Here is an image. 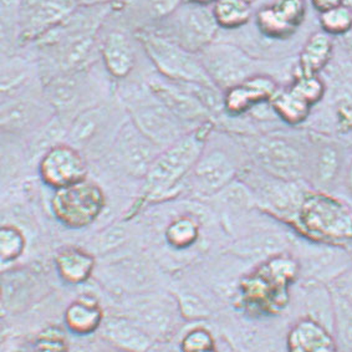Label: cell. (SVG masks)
I'll return each instance as SVG.
<instances>
[{
  "instance_id": "6da1fadb",
  "label": "cell",
  "mask_w": 352,
  "mask_h": 352,
  "mask_svg": "<svg viewBox=\"0 0 352 352\" xmlns=\"http://www.w3.org/2000/svg\"><path fill=\"white\" fill-rule=\"evenodd\" d=\"M104 206L101 188L85 179L58 189L52 198V210L56 218L70 228H84L91 224Z\"/></svg>"
},
{
  "instance_id": "7a4b0ae2",
  "label": "cell",
  "mask_w": 352,
  "mask_h": 352,
  "mask_svg": "<svg viewBox=\"0 0 352 352\" xmlns=\"http://www.w3.org/2000/svg\"><path fill=\"white\" fill-rule=\"evenodd\" d=\"M202 146L199 138H187L166 151L151 166L146 190L152 196H158L173 187L199 160Z\"/></svg>"
},
{
  "instance_id": "3957f363",
  "label": "cell",
  "mask_w": 352,
  "mask_h": 352,
  "mask_svg": "<svg viewBox=\"0 0 352 352\" xmlns=\"http://www.w3.org/2000/svg\"><path fill=\"white\" fill-rule=\"evenodd\" d=\"M142 41L148 56L166 76L187 84L209 85L208 75L183 46L156 35H146Z\"/></svg>"
},
{
  "instance_id": "277c9868",
  "label": "cell",
  "mask_w": 352,
  "mask_h": 352,
  "mask_svg": "<svg viewBox=\"0 0 352 352\" xmlns=\"http://www.w3.org/2000/svg\"><path fill=\"white\" fill-rule=\"evenodd\" d=\"M302 223L315 234L327 238L352 235V217L342 206L324 196H313L301 204Z\"/></svg>"
},
{
  "instance_id": "5b68a950",
  "label": "cell",
  "mask_w": 352,
  "mask_h": 352,
  "mask_svg": "<svg viewBox=\"0 0 352 352\" xmlns=\"http://www.w3.org/2000/svg\"><path fill=\"white\" fill-rule=\"evenodd\" d=\"M177 29L182 46L187 50H198L214 38L218 23L213 10L198 3H190L178 10Z\"/></svg>"
},
{
  "instance_id": "8992f818",
  "label": "cell",
  "mask_w": 352,
  "mask_h": 352,
  "mask_svg": "<svg viewBox=\"0 0 352 352\" xmlns=\"http://www.w3.org/2000/svg\"><path fill=\"white\" fill-rule=\"evenodd\" d=\"M40 175L52 187L64 188L85 179L86 164L72 147L56 146L43 158Z\"/></svg>"
},
{
  "instance_id": "52a82bcc",
  "label": "cell",
  "mask_w": 352,
  "mask_h": 352,
  "mask_svg": "<svg viewBox=\"0 0 352 352\" xmlns=\"http://www.w3.org/2000/svg\"><path fill=\"white\" fill-rule=\"evenodd\" d=\"M307 16L305 0H276L258 14V25L270 38L293 35Z\"/></svg>"
},
{
  "instance_id": "ba28073f",
  "label": "cell",
  "mask_w": 352,
  "mask_h": 352,
  "mask_svg": "<svg viewBox=\"0 0 352 352\" xmlns=\"http://www.w3.org/2000/svg\"><path fill=\"white\" fill-rule=\"evenodd\" d=\"M261 166L273 176L293 181L304 170V158L294 146L280 140H267L256 147Z\"/></svg>"
},
{
  "instance_id": "9c48e42d",
  "label": "cell",
  "mask_w": 352,
  "mask_h": 352,
  "mask_svg": "<svg viewBox=\"0 0 352 352\" xmlns=\"http://www.w3.org/2000/svg\"><path fill=\"white\" fill-rule=\"evenodd\" d=\"M74 12V0H24L20 18L26 33L39 34L59 25Z\"/></svg>"
},
{
  "instance_id": "30bf717a",
  "label": "cell",
  "mask_w": 352,
  "mask_h": 352,
  "mask_svg": "<svg viewBox=\"0 0 352 352\" xmlns=\"http://www.w3.org/2000/svg\"><path fill=\"white\" fill-rule=\"evenodd\" d=\"M287 344V352H336L333 331L310 318L292 327Z\"/></svg>"
},
{
  "instance_id": "8fae6325",
  "label": "cell",
  "mask_w": 352,
  "mask_h": 352,
  "mask_svg": "<svg viewBox=\"0 0 352 352\" xmlns=\"http://www.w3.org/2000/svg\"><path fill=\"white\" fill-rule=\"evenodd\" d=\"M274 95L275 84L273 80L264 76L249 78L229 89L226 96V107L233 113H239L248 110L253 104L273 98Z\"/></svg>"
},
{
  "instance_id": "7c38bea8",
  "label": "cell",
  "mask_w": 352,
  "mask_h": 352,
  "mask_svg": "<svg viewBox=\"0 0 352 352\" xmlns=\"http://www.w3.org/2000/svg\"><path fill=\"white\" fill-rule=\"evenodd\" d=\"M102 318V309L91 296H82L66 309V325L78 335L95 333L101 325Z\"/></svg>"
},
{
  "instance_id": "4fadbf2b",
  "label": "cell",
  "mask_w": 352,
  "mask_h": 352,
  "mask_svg": "<svg viewBox=\"0 0 352 352\" xmlns=\"http://www.w3.org/2000/svg\"><path fill=\"white\" fill-rule=\"evenodd\" d=\"M104 64L116 78H124L130 74L135 65V54L127 36L113 32L107 35L102 46Z\"/></svg>"
},
{
  "instance_id": "5bb4252c",
  "label": "cell",
  "mask_w": 352,
  "mask_h": 352,
  "mask_svg": "<svg viewBox=\"0 0 352 352\" xmlns=\"http://www.w3.org/2000/svg\"><path fill=\"white\" fill-rule=\"evenodd\" d=\"M209 69L215 78L233 87L247 80L248 63L239 52L219 49L209 56Z\"/></svg>"
},
{
  "instance_id": "9a60e30c",
  "label": "cell",
  "mask_w": 352,
  "mask_h": 352,
  "mask_svg": "<svg viewBox=\"0 0 352 352\" xmlns=\"http://www.w3.org/2000/svg\"><path fill=\"white\" fill-rule=\"evenodd\" d=\"M56 267L60 276L70 284H80L87 280L95 267L91 254L78 248H67L56 255Z\"/></svg>"
},
{
  "instance_id": "2e32d148",
  "label": "cell",
  "mask_w": 352,
  "mask_h": 352,
  "mask_svg": "<svg viewBox=\"0 0 352 352\" xmlns=\"http://www.w3.org/2000/svg\"><path fill=\"white\" fill-rule=\"evenodd\" d=\"M333 54V43L330 35L315 33L309 38L300 54L302 75H318L327 66Z\"/></svg>"
},
{
  "instance_id": "e0dca14e",
  "label": "cell",
  "mask_w": 352,
  "mask_h": 352,
  "mask_svg": "<svg viewBox=\"0 0 352 352\" xmlns=\"http://www.w3.org/2000/svg\"><path fill=\"white\" fill-rule=\"evenodd\" d=\"M138 127L150 140L167 142L176 136V126L160 107H144L136 112Z\"/></svg>"
},
{
  "instance_id": "ac0fdd59",
  "label": "cell",
  "mask_w": 352,
  "mask_h": 352,
  "mask_svg": "<svg viewBox=\"0 0 352 352\" xmlns=\"http://www.w3.org/2000/svg\"><path fill=\"white\" fill-rule=\"evenodd\" d=\"M233 173V166L221 152L209 155L197 166V176L199 181L210 189L221 188L227 184Z\"/></svg>"
},
{
  "instance_id": "d6986e66",
  "label": "cell",
  "mask_w": 352,
  "mask_h": 352,
  "mask_svg": "<svg viewBox=\"0 0 352 352\" xmlns=\"http://www.w3.org/2000/svg\"><path fill=\"white\" fill-rule=\"evenodd\" d=\"M153 91L170 112L179 118H195L203 113L201 102L184 92L178 91L176 89L166 85H155Z\"/></svg>"
},
{
  "instance_id": "ffe728a7",
  "label": "cell",
  "mask_w": 352,
  "mask_h": 352,
  "mask_svg": "<svg viewBox=\"0 0 352 352\" xmlns=\"http://www.w3.org/2000/svg\"><path fill=\"white\" fill-rule=\"evenodd\" d=\"M147 136L142 135L138 127L126 129L122 135L121 151L129 166L136 170H147L150 164V144H147ZM150 170V168H148Z\"/></svg>"
},
{
  "instance_id": "44dd1931",
  "label": "cell",
  "mask_w": 352,
  "mask_h": 352,
  "mask_svg": "<svg viewBox=\"0 0 352 352\" xmlns=\"http://www.w3.org/2000/svg\"><path fill=\"white\" fill-rule=\"evenodd\" d=\"M213 13L218 25L232 29L248 21L252 8L249 0H217Z\"/></svg>"
},
{
  "instance_id": "7402d4cb",
  "label": "cell",
  "mask_w": 352,
  "mask_h": 352,
  "mask_svg": "<svg viewBox=\"0 0 352 352\" xmlns=\"http://www.w3.org/2000/svg\"><path fill=\"white\" fill-rule=\"evenodd\" d=\"M273 106L275 111L280 115L283 120L289 124H300L309 115L310 104L305 100L289 89L287 91L275 94L273 96Z\"/></svg>"
},
{
  "instance_id": "603a6c76",
  "label": "cell",
  "mask_w": 352,
  "mask_h": 352,
  "mask_svg": "<svg viewBox=\"0 0 352 352\" xmlns=\"http://www.w3.org/2000/svg\"><path fill=\"white\" fill-rule=\"evenodd\" d=\"M333 299V331L340 344L352 351V305L335 292Z\"/></svg>"
},
{
  "instance_id": "cb8c5ba5",
  "label": "cell",
  "mask_w": 352,
  "mask_h": 352,
  "mask_svg": "<svg viewBox=\"0 0 352 352\" xmlns=\"http://www.w3.org/2000/svg\"><path fill=\"white\" fill-rule=\"evenodd\" d=\"M320 25L329 35H342L352 29V9L341 4L324 13H320Z\"/></svg>"
},
{
  "instance_id": "d4e9b609",
  "label": "cell",
  "mask_w": 352,
  "mask_h": 352,
  "mask_svg": "<svg viewBox=\"0 0 352 352\" xmlns=\"http://www.w3.org/2000/svg\"><path fill=\"white\" fill-rule=\"evenodd\" d=\"M167 241L175 248H187L198 238V227L193 219L183 217L172 223L166 232Z\"/></svg>"
},
{
  "instance_id": "484cf974",
  "label": "cell",
  "mask_w": 352,
  "mask_h": 352,
  "mask_svg": "<svg viewBox=\"0 0 352 352\" xmlns=\"http://www.w3.org/2000/svg\"><path fill=\"white\" fill-rule=\"evenodd\" d=\"M92 35L90 34H81L76 36H72L67 40L64 54H63V61L66 66L74 67L81 64L87 58L92 49Z\"/></svg>"
},
{
  "instance_id": "4316f807",
  "label": "cell",
  "mask_w": 352,
  "mask_h": 352,
  "mask_svg": "<svg viewBox=\"0 0 352 352\" xmlns=\"http://www.w3.org/2000/svg\"><path fill=\"white\" fill-rule=\"evenodd\" d=\"M1 245V261L4 263L15 261L23 254L25 248V239L19 229L6 226L0 233Z\"/></svg>"
},
{
  "instance_id": "83f0119b",
  "label": "cell",
  "mask_w": 352,
  "mask_h": 352,
  "mask_svg": "<svg viewBox=\"0 0 352 352\" xmlns=\"http://www.w3.org/2000/svg\"><path fill=\"white\" fill-rule=\"evenodd\" d=\"M33 352H69L64 330L59 327L44 329L36 338Z\"/></svg>"
},
{
  "instance_id": "f1b7e54d",
  "label": "cell",
  "mask_w": 352,
  "mask_h": 352,
  "mask_svg": "<svg viewBox=\"0 0 352 352\" xmlns=\"http://www.w3.org/2000/svg\"><path fill=\"white\" fill-rule=\"evenodd\" d=\"M290 89L310 106L319 102L325 94V86L318 75H301Z\"/></svg>"
},
{
  "instance_id": "f546056e",
  "label": "cell",
  "mask_w": 352,
  "mask_h": 352,
  "mask_svg": "<svg viewBox=\"0 0 352 352\" xmlns=\"http://www.w3.org/2000/svg\"><path fill=\"white\" fill-rule=\"evenodd\" d=\"M339 153L331 146L324 147L320 152L316 164V178L321 183H330L338 175L340 161Z\"/></svg>"
},
{
  "instance_id": "4dcf8cb0",
  "label": "cell",
  "mask_w": 352,
  "mask_h": 352,
  "mask_svg": "<svg viewBox=\"0 0 352 352\" xmlns=\"http://www.w3.org/2000/svg\"><path fill=\"white\" fill-rule=\"evenodd\" d=\"M214 349V340L208 330L197 327L186 333L181 342L182 352H207Z\"/></svg>"
},
{
  "instance_id": "1f68e13d",
  "label": "cell",
  "mask_w": 352,
  "mask_h": 352,
  "mask_svg": "<svg viewBox=\"0 0 352 352\" xmlns=\"http://www.w3.org/2000/svg\"><path fill=\"white\" fill-rule=\"evenodd\" d=\"M333 292L345 298L352 305V267L345 269L333 281Z\"/></svg>"
},
{
  "instance_id": "d6a6232c",
  "label": "cell",
  "mask_w": 352,
  "mask_h": 352,
  "mask_svg": "<svg viewBox=\"0 0 352 352\" xmlns=\"http://www.w3.org/2000/svg\"><path fill=\"white\" fill-rule=\"evenodd\" d=\"M182 0H148L152 14L157 18H164L176 12Z\"/></svg>"
},
{
  "instance_id": "836d02e7",
  "label": "cell",
  "mask_w": 352,
  "mask_h": 352,
  "mask_svg": "<svg viewBox=\"0 0 352 352\" xmlns=\"http://www.w3.org/2000/svg\"><path fill=\"white\" fill-rule=\"evenodd\" d=\"M314 7L318 9L319 13H324L333 8L339 7L344 4V0H311Z\"/></svg>"
},
{
  "instance_id": "e575fe53",
  "label": "cell",
  "mask_w": 352,
  "mask_h": 352,
  "mask_svg": "<svg viewBox=\"0 0 352 352\" xmlns=\"http://www.w3.org/2000/svg\"><path fill=\"white\" fill-rule=\"evenodd\" d=\"M75 1H78V4L85 6V7H94V6H100V4L109 3L111 0H75Z\"/></svg>"
},
{
  "instance_id": "d590c367",
  "label": "cell",
  "mask_w": 352,
  "mask_h": 352,
  "mask_svg": "<svg viewBox=\"0 0 352 352\" xmlns=\"http://www.w3.org/2000/svg\"><path fill=\"white\" fill-rule=\"evenodd\" d=\"M347 181H349V188L351 190L352 193V162L349 167V176H347Z\"/></svg>"
},
{
  "instance_id": "8d00e7d4",
  "label": "cell",
  "mask_w": 352,
  "mask_h": 352,
  "mask_svg": "<svg viewBox=\"0 0 352 352\" xmlns=\"http://www.w3.org/2000/svg\"><path fill=\"white\" fill-rule=\"evenodd\" d=\"M212 1H217V0H192V3H198V4H203V6H207Z\"/></svg>"
},
{
  "instance_id": "74e56055",
  "label": "cell",
  "mask_w": 352,
  "mask_h": 352,
  "mask_svg": "<svg viewBox=\"0 0 352 352\" xmlns=\"http://www.w3.org/2000/svg\"><path fill=\"white\" fill-rule=\"evenodd\" d=\"M207 352H217L215 351V349H212V350H209V351Z\"/></svg>"
}]
</instances>
